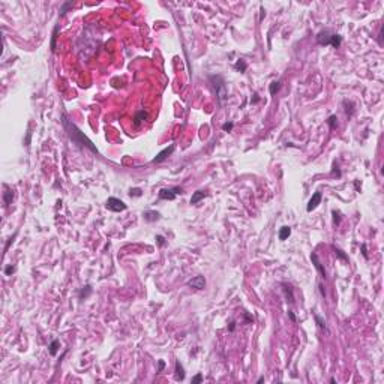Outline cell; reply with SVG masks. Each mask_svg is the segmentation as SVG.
<instances>
[{"label": "cell", "instance_id": "cell-18", "mask_svg": "<svg viewBox=\"0 0 384 384\" xmlns=\"http://www.w3.org/2000/svg\"><path fill=\"white\" fill-rule=\"evenodd\" d=\"M282 287H284V291H285V294H287V299H288V302H290V303H293V302H294V296H293L291 287H288L287 284H282Z\"/></svg>", "mask_w": 384, "mask_h": 384}, {"label": "cell", "instance_id": "cell-39", "mask_svg": "<svg viewBox=\"0 0 384 384\" xmlns=\"http://www.w3.org/2000/svg\"><path fill=\"white\" fill-rule=\"evenodd\" d=\"M263 381H264V377H260V378H258V381H257V383L260 384V383H263Z\"/></svg>", "mask_w": 384, "mask_h": 384}, {"label": "cell", "instance_id": "cell-31", "mask_svg": "<svg viewBox=\"0 0 384 384\" xmlns=\"http://www.w3.org/2000/svg\"><path fill=\"white\" fill-rule=\"evenodd\" d=\"M203 381V375L201 374H197L194 378H192V384H198V383H201Z\"/></svg>", "mask_w": 384, "mask_h": 384}, {"label": "cell", "instance_id": "cell-27", "mask_svg": "<svg viewBox=\"0 0 384 384\" xmlns=\"http://www.w3.org/2000/svg\"><path fill=\"white\" fill-rule=\"evenodd\" d=\"M14 272H15V266H8V267L5 269V275H6V276H11Z\"/></svg>", "mask_w": 384, "mask_h": 384}, {"label": "cell", "instance_id": "cell-8", "mask_svg": "<svg viewBox=\"0 0 384 384\" xmlns=\"http://www.w3.org/2000/svg\"><path fill=\"white\" fill-rule=\"evenodd\" d=\"M189 287H192V288H195V290H203L206 287V279L204 276H195V278H192L191 281L188 282Z\"/></svg>", "mask_w": 384, "mask_h": 384}, {"label": "cell", "instance_id": "cell-5", "mask_svg": "<svg viewBox=\"0 0 384 384\" xmlns=\"http://www.w3.org/2000/svg\"><path fill=\"white\" fill-rule=\"evenodd\" d=\"M105 207H107L108 210H111V212H116V213L123 212V210L128 209V206L125 204L122 200L116 198V197H110V198L107 200V203H105Z\"/></svg>", "mask_w": 384, "mask_h": 384}, {"label": "cell", "instance_id": "cell-20", "mask_svg": "<svg viewBox=\"0 0 384 384\" xmlns=\"http://www.w3.org/2000/svg\"><path fill=\"white\" fill-rule=\"evenodd\" d=\"M279 89H281V81H279V80H278V81H273V83L270 84V87H269V90H270V95L273 96V95L276 93V92H278Z\"/></svg>", "mask_w": 384, "mask_h": 384}, {"label": "cell", "instance_id": "cell-38", "mask_svg": "<svg viewBox=\"0 0 384 384\" xmlns=\"http://www.w3.org/2000/svg\"><path fill=\"white\" fill-rule=\"evenodd\" d=\"M228 330H230V332H233V330H234V321H231V323H230V329H228Z\"/></svg>", "mask_w": 384, "mask_h": 384}, {"label": "cell", "instance_id": "cell-7", "mask_svg": "<svg viewBox=\"0 0 384 384\" xmlns=\"http://www.w3.org/2000/svg\"><path fill=\"white\" fill-rule=\"evenodd\" d=\"M311 260H312V263H314V266H315V269L318 270V273L321 275V278H323V279H326V278H327L326 269H324V266L321 264V261L318 260V255H317L315 252H312V254H311Z\"/></svg>", "mask_w": 384, "mask_h": 384}, {"label": "cell", "instance_id": "cell-35", "mask_svg": "<svg viewBox=\"0 0 384 384\" xmlns=\"http://www.w3.org/2000/svg\"><path fill=\"white\" fill-rule=\"evenodd\" d=\"M318 288H320V293H321V296H324V297H326V291H324V287H323V284H320V285H318Z\"/></svg>", "mask_w": 384, "mask_h": 384}, {"label": "cell", "instance_id": "cell-30", "mask_svg": "<svg viewBox=\"0 0 384 384\" xmlns=\"http://www.w3.org/2000/svg\"><path fill=\"white\" fill-rule=\"evenodd\" d=\"M155 240H156V243H158L159 246H164V245H165V237H164V236H156V239Z\"/></svg>", "mask_w": 384, "mask_h": 384}, {"label": "cell", "instance_id": "cell-10", "mask_svg": "<svg viewBox=\"0 0 384 384\" xmlns=\"http://www.w3.org/2000/svg\"><path fill=\"white\" fill-rule=\"evenodd\" d=\"M174 378H176L177 381H183V380H185V369H183V366H182V363H180L179 360L176 362V371H174Z\"/></svg>", "mask_w": 384, "mask_h": 384}, {"label": "cell", "instance_id": "cell-32", "mask_svg": "<svg viewBox=\"0 0 384 384\" xmlns=\"http://www.w3.org/2000/svg\"><path fill=\"white\" fill-rule=\"evenodd\" d=\"M15 237H17V233H15V234H14V236H12V237L8 240V243H6V246H5V252H6V251L9 249V245H11V243L14 242V239H15Z\"/></svg>", "mask_w": 384, "mask_h": 384}, {"label": "cell", "instance_id": "cell-34", "mask_svg": "<svg viewBox=\"0 0 384 384\" xmlns=\"http://www.w3.org/2000/svg\"><path fill=\"white\" fill-rule=\"evenodd\" d=\"M164 368H165V362H164V360H159V372H162Z\"/></svg>", "mask_w": 384, "mask_h": 384}, {"label": "cell", "instance_id": "cell-1", "mask_svg": "<svg viewBox=\"0 0 384 384\" xmlns=\"http://www.w3.org/2000/svg\"><path fill=\"white\" fill-rule=\"evenodd\" d=\"M62 123H63V128H65V131L68 132L69 138L72 140V143L74 144L80 146V147H87L90 152H93V153H99V150L95 147V144L89 140V138L84 135V132H81L80 129L77 128V125L75 123H72V120L68 119V116L66 114H63L62 116Z\"/></svg>", "mask_w": 384, "mask_h": 384}, {"label": "cell", "instance_id": "cell-2", "mask_svg": "<svg viewBox=\"0 0 384 384\" xmlns=\"http://www.w3.org/2000/svg\"><path fill=\"white\" fill-rule=\"evenodd\" d=\"M317 42L320 45H332L333 48H339L342 44V36L338 33H332L330 30H321L317 35Z\"/></svg>", "mask_w": 384, "mask_h": 384}, {"label": "cell", "instance_id": "cell-12", "mask_svg": "<svg viewBox=\"0 0 384 384\" xmlns=\"http://www.w3.org/2000/svg\"><path fill=\"white\" fill-rule=\"evenodd\" d=\"M147 117H149V116H147V113H146L144 110L138 111L137 114H135V117H134V125H135V126H140Z\"/></svg>", "mask_w": 384, "mask_h": 384}, {"label": "cell", "instance_id": "cell-17", "mask_svg": "<svg viewBox=\"0 0 384 384\" xmlns=\"http://www.w3.org/2000/svg\"><path fill=\"white\" fill-rule=\"evenodd\" d=\"M290 234H291V228H290V227H282L281 230H279V239H281V240L288 239V237H290Z\"/></svg>", "mask_w": 384, "mask_h": 384}, {"label": "cell", "instance_id": "cell-9", "mask_svg": "<svg viewBox=\"0 0 384 384\" xmlns=\"http://www.w3.org/2000/svg\"><path fill=\"white\" fill-rule=\"evenodd\" d=\"M321 203V192H315L314 195L311 197V200H309V203H308V207L306 210L308 212H312L314 209H317L318 207V204Z\"/></svg>", "mask_w": 384, "mask_h": 384}, {"label": "cell", "instance_id": "cell-36", "mask_svg": "<svg viewBox=\"0 0 384 384\" xmlns=\"http://www.w3.org/2000/svg\"><path fill=\"white\" fill-rule=\"evenodd\" d=\"M288 317H290V320H291V321H293V323L296 321V317H294V314H293L291 311H288Z\"/></svg>", "mask_w": 384, "mask_h": 384}, {"label": "cell", "instance_id": "cell-19", "mask_svg": "<svg viewBox=\"0 0 384 384\" xmlns=\"http://www.w3.org/2000/svg\"><path fill=\"white\" fill-rule=\"evenodd\" d=\"M59 30H60V27H59V24H57V26L54 27V32H53V38H51V50H53V51H56V39H57Z\"/></svg>", "mask_w": 384, "mask_h": 384}, {"label": "cell", "instance_id": "cell-6", "mask_svg": "<svg viewBox=\"0 0 384 384\" xmlns=\"http://www.w3.org/2000/svg\"><path fill=\"white\" fill-rule=\"evenodd\" d=\"M174 150H176V144H170L168 147H165L164 150H161L159 153L156 155V156L153 158V161H152V162H153V164H161V162H164V161H165L167 158H168V156H171V155L174 153Z\"/></svg>", "mask_w": 384, "mask_h": 384}, {"label": "cell", "instance_id": "cell-25", "mask_svg": "<svg viewBox=\"0 0 384 384\" xmlns=\"http://www.w3.org/2000/svg\"><path fill=\"white\" fill-rule=\"evenodd\" d=\"M333 224L335 225H339V222H341V213L339 212H336V210H333Z\"/></svg>", "mask_w": 384, "mask_h": 384}, {"label": "cell", "instance_id": "cell-28", "mask_svg": "<svg viewBox=\"0 0 384 384\" xmlns=\"http://www.w3.org/2000/svg\"><path fill=\"white\" fill-rule=\"evenodd\" d=\"M129 195H131V197H141V189H138V188H135V189H131V192H129Z\"/></svg>", "mask_w": 384, "mask_h": 384}, {"label": "cell", "instance_id": "cell-4", "mask_svg": "<svg viewBox=\"0 0 384 384\" xmlns=\"http://www.w3.org/2000/svg\"><path fill=\"white\" fill-rule=\"evenodd\" d=\"M180 194H183V189L180 186H174V188H162L159 191V200H168V201H173L174 198Z\"/></svg>", "mask_w": 384, "mask_h": 384}, {"label": "cell", "instance_id": "cell-15", "mask_svg": "<svg viewBox=\"0 0 384 384\" xmlns=\"http://www.w3.org/2000/svg\"><path fill=\"white\" fill-rule=\"evenodd\" d=\"M50 354L51 356H56L57 354V351H59V348H60V342H59V339H54V341L50 344Z\"/></svg>", "mask_w": 384, "mask_h": 384}, {"label": "cell", "instance_id": "cell-24", "mask_svg": "<svg viewBox=\"0 0 384 384\" xmlns=\"http://www.w3.org/2000/svg\"><path fill=\"white\" fill-rule=\"evenodd\" d=\"M234 68L237 69V71H240V72H245V71H246V63H245V60H237L236 65H234Z\"/></svg>", "mask_w": 384, "mask_h": 384}, {"label": "cell", "instance_id": "cell-14", "mask_svg": "<svg viewBox=\"0 0 384 384\" xmlns=\"http://www.w3.org/2000/svg\"><path fill=\"white\" fill-rule=\"evenodd\" d=\"M12 198H14V192L9 191L8 186H6V191L3 192V200H5V206H9L12 203Z\"/></svg>", "mask_w": 384, "mask_h": 384}, {"label": "cell", "instance_id": "cell-37", "mask_svg": "<svg viewBox=\"0 0 384 384\" xmlns=\"http://www.w3.org/2000/svg\"><path fill=\"white\" fill-rule=\"evenodd\" d=\"M258 101H260V98H258V95H257V93H254V99H252V102L255 104V102H258Z\"/></svg>", "mask_w": 384, "mask_h": 384}, {"label": "cell", "instance_id": "cell-13", "mask_svg": "<svg viewBox=\"0 0 384 384\" xmlns=\"http://www.w3.org/2000/svg\"><path fill=\"white\" fill-rule=\"evenodd\" d=\"M206 195L207 194H206L204 191H197V192H194V195L191 197V204H198Z\"/></svg>", "mask_w": 384, "mask_h": 384}, {"label": "cell", "instance_id": "cell-33", "mask_svg": "<svg viewBox=\"0 0 384 384\" xmlns=\"http://www.w3.org/2000/svg\"><path fill=\"white\" fill-rule=\"evenodd\" d=\"M362 254H363L365 258H369V257H368V251H366V245H365V243L362 245Z\"/></svg>", "mask_w": 384, "mask_h": 384}, {"label": "cell", "instance_id": "cell-21", "mask_svg": "<svg viewBox=\"0 0 384 384\" xmlns=\"http://www.w3.org/2000/svg\"><path fill=\"white\" fill-rule=\"evenodd\" d=\"M315 321H317V324H318V327H320L321 330H327V324H326V321L320 315H318V314H315Z\"/></svg>", "mask_w": 384, "mask_h": 384}, {"label": "cell", "instance_id": "cell-26", "mask_svg": "<svg viewBox=\"0 0 384 384\" xmlns=\"http://www.w3.org/2000/svg\"><path fill=\"white\" fill-rule=\"evenodd\" d=\"M233 128H234V123H233V122H230V123H224V125H222V129H224L225 132L233 131Z\"/></svg>", "mask_w": 384, "mask_h": 384}, {"label": "cell", "instance_id": "cell-3", "mask_svg": "<svg viewBox=\"0 0 384 384\" xmlns=\"http://www.w3.org/2000/svg\"><path fill=\"white\" fill-rule=\"evenodd\" d=\"M210 83L213 86L215 93H216V99L219 101V104H224V101L227 99V86L225 81L221 75H210Z\"/></svg>", "mask_w": 384, "mask_h": 384}, {"label": "cell", "instance_id": "cell-16", "mask_svg": "<svg viewBox=\"0 0 384 384\" xmlns=\"http://www.w3.org/2000/svg\"><path fill=\"white\" fill-rule=\"evenodd\" d=\"M92 294V287L90 285H86V287H83L81 288V291H80V299H87L89 296Z\"/></svg>", "mask_w": 384, "mask_h": 384}, {"label": "cell", "instance_id": "cell-29", "mask_svg": "<svg viewBox=\"0 0 384 384\" xmlns=\"http://www.w3.org/2000/svg\"><path fill=\"white\" fill-rule=\"evenodd\" d=\"M69 8H72V3H71V2H66V3H65V5L62 6V9H60V12H62V15H63V14H65V12H66V11H68Z\"/></svg>", "mask_w": 384, "mask_h": 384}, {"label": "cell", "instance_id": "cell-11", "mask_svg": "<svg viewBox=\"0 0 384 384\" xmlns=\"http://www.w3.org/2000/svg\"><path fill=\"white\" fill-rule=\"evenodd\" d=\"M143 218L147 222H153V221H158L161 218V215L158 213V212H155V210H147V212L143 213Z\"/></svg>", "mask_w": 384, "mask_h": 384}, {"label": "cell", "instance_id": "cell-23", "mask_svg": "<svg viewBox=\"0 0 384 384\" xmlns=\"http://www.w3.org/2000/svg\"><path fill=\"white\" fill-rule=\"evenodd\" d=\"M327 125H329V128L330 129H335L336 126H338V117H336V116H330V117L327 119Z\"/></svg>", "mask_w": 384, "mask_h": 384}, {"label": "cell", "instance_id": "cell-22", "mask_svg": "<svg viewBox=\"0 0 384 384\" xmlns=\"http://www.w3.org/2000/svg\"><path fill=\"white\" fill-rule=\"evenodd\" d=\"M333 251H335V255L338 257V258H341V260H344V261H348V257L344 254V251H341L339 248L333 246Z\"/></svg>", "mask_w": 384, "mask_h": 384}]
</instances>
